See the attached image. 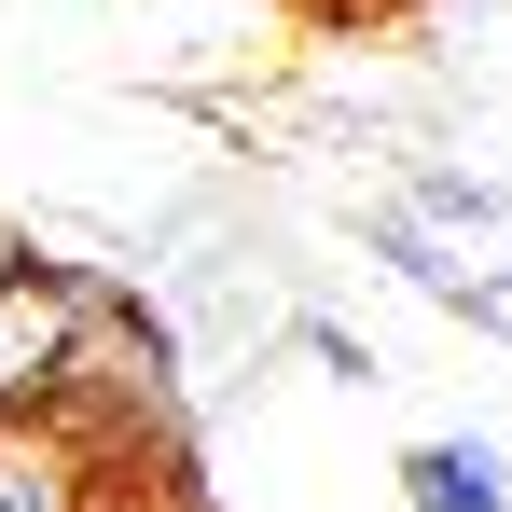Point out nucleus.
<instances>
[{
  "instance_id": "6e6552de",
  "label": "nucleus",
  "mask_w": 512,
  "mask_h": 512,
  "mask_svg": "<svg viewBox=\"0 0 512 512\" xmlns=\"http://www.w3.org/2000/svg\"><path fill=\"white\" fill-rule=\"evenodd\" d=\"M28 263H42V250H28V222H14V208H0V291H14V277H28Z\"/></svg>"
},
{
  "instance_id": "f03ea898",
  "label": "nucleus",
  "mask_w": 512,
  "mask_h": 512,
  "mask_svg": "<svg viewBox=\"0 0 512 512\" xmlns=\"http://www.w3.org/2000/svg\"><path fill=\"white\" fill-rule=\"evenodd\" d=\"M0 512H111V443L70 416H0Z\"/></svg>"
},
{
  "instance_id": "1a4fd4ad",
  "label": "nucleus",
  "mask_w": 512,
  "mask_h": 512,
  "mask_svg": "<svg viewBox=\"0 0 512 512\" xmlns=\"http://www.w3.org/2000/svg\"><path fill=\"white\" fill-rule=\"evenodd\" d=\"M319 14H333V28H346V14H429V0H319Z\"/></svg>"
},
{
  "instance_id": "423d86ee",
  "label": "nucleus",
  "mask_w": 512,
  "mask_h": 512,
  "mask_svg": "<svg viewBox=\"0 0 512 512\" xmlns=\"http://www.w3.org/2000/svg\"><path fill=\"white\" fill-rule=\"evenodd\" d=\"M277 333L305 346V360H319V374H333V388H374V346L346 333V319H319V305H291V319H277Z\"/></svg>"
},
{
  "instance_id": "20e7f679",
  "label": "nucleus",
  "mask_w": 512,
  "mask_h": 512,
  "mask_svg": "<svg viewBox=\"0 0 512 512\" xmlns=\"http://www.w3.org/2000/svg\"><path fill=\"white\" fill-rule=\"evenodd\" d=\"M402 208H416L429 236L485 250V236H512V167H457V153H402Z\"/></svg>"
},
{
  "instance_id": "0eeeda50",
  "label": "nucleus",
  "mask_w": 512,
  "mask_h": 512,
  "mask_svg": "<svg viewBox=\"0 0 512 512\" xmlns=\"http://www.w3.org/2000/svg\"><path fill=\"white\" fill-rule=\"evenodd\" d=\"M457 319H471V333H485V346H512V263H485V277L457 291Z\"/></svg>"
},
{
  "instance_id": "f257e3e1",
  "label": "nucleus",
  "mask_w": 512,
  "mask_h": 512,
  "mask_svg": "<svg viewBox=\"0 0 512 512\" xmlns=\"http://www.w3.org/2000/svg\"><path fill=\"white\" fill-rule=\"evenodd\" d=\"M111 263H28L0 291V416H56L70 374H84V305Z\"/></svg>"
},
{
  "instance_id": "39448f33",
  "label": "nucleus",
  "mask_w": 512,
  "mask_h": 512,
  "mask_svg": "<svg viewBox=\"0 0 512 512\" xmlns=\"http://www.w3.org/2000/svg\"><path fill=\"white\" fill-rule=\"evenodd\" d=\"M360 250L388 263V277H402V291H429V305H443V319H457V291H471V277H485V263L457 250V236H429L416 208H402V194H374V208H360Z\"/></svg>"
},
{
  "instance_id": "7ed1b4c3",
  "label": "nucleus",
  "mask_w": 512,
  "mask_h": 512,
  "mask_svg": "<svg viewBox=\"0 0 512 512\" xmlns=\"http://www.w3.org/2000/svg\"><path fill=\"white\" fill-rule=\"evenodd\" d=\"M402 512H512V443L499 429H429V443H402Z\"/></svg>"
}]
</instances>
